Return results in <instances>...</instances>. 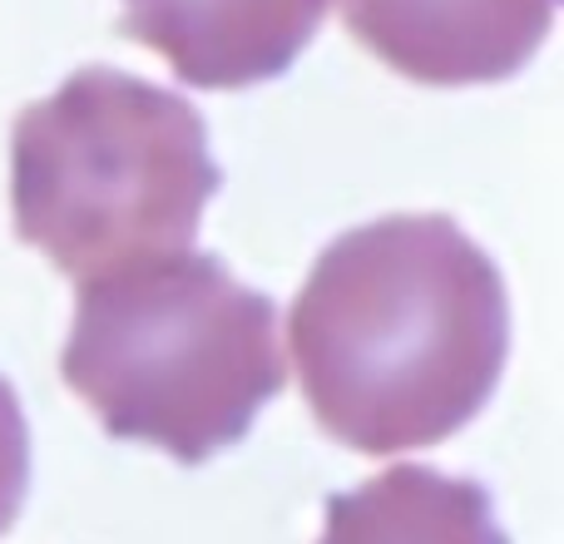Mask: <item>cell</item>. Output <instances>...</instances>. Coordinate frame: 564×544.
Segmentation results:
<instances>
[{
  "label": "cell",
  "instance_id": "1",
  "mask_svg": "<svg viewBox=\"0 0 564 544\" xmlns=\"http://www.w3.org/2000/svg\"><path fill=\"white\" fill-rule=\"evenodd\" d=\"M288 351L332 440L361 456L441 446L500 381L506 282L456 218L387 214L312 263Z\"/></svg>",
  "mask_w": 564,
  "mask_h": 544
},
{
  "label": "cell",
  "instance_id": "2",
  "mask_svg": "<svg viewBox=\"0 0 564 544\" xmlns=\"http://www.w3.org/2000/svg\"><path fill=\"white\" fill-rule=\"evenodd\" d=\"M59 377L109 436L198 466L243 440L288 381L278 307L224 258H139L75 282Z\"/></svg>",
  "mask_w": 564,
  "mask_h": 544
},
{
  "label": "cell",
  "instance_id": "3",
  "mask_svg": "<svg viewBox=\"0 0 564 544\" xmlns=\"http://www.w3.org/2000/svg\"><path fill=\"white\" fill-rule=\"evenodd\" d=\"M218 164L188 99L109 65L75 69L15 119V233L75 282L188 253Z\"/></svg>",
  "mask_w": 564,
  "mask_h": 544
},
{
  "label": "cell",
  "instance_id": "4",
  "mask_svg": "<svg viewBox=\"0 0 564 544\" xmlns=\"http://www.w3.org/2000/svg\"><path fill=\"white\" fill-rule=\"evenodd\" d=\"M351 40L416 85H496L535 59L555 0H337Z\"/></svg>",
  "mask_w": 564,
  "mask_h": 544
},
{
  "label": "cell",
  "instance_id": "5",
  "mask_svg": "<svg viewBox=\"0 0 564 544\" xmlns=\"http://www.w3.org/2000/svg\"><path fill=\"white\" fill-rule=\"evenodd\" d=\"M332 0H124L119 30L194 89L282 75L312 45Z\"/></svg>",
  "mask_w": 564,
  "mask_h": 544
},
{
  "label": "cell",
  "instance_id": "6",
  "mask_svg": "<svg viewBox=\"0 0 564 544\" xmlns=\"http://www.w3.org/2000/svg\"><path fill=\"white\" fill-rule=\"evenodd\" d=\"M317 544H510L476 480L397 466L327 500Z\"/></svg>",
  "mask_w": 564,
  "mask_h": 544
},
{
  "label": "cell",
  "instance_id": "7",
  "mask_svg": "<svg viewBox=\"0 0 564 544\" xmlns=\"http://www.w3.org/2000/svg\"><path fill=\"white\" fill-rule=\"evenodd\" d=\"M30 486V431H25V411H20L10 381L0 377V535L15 525L20 500Z\"/></svg>",
  "mask_w": 564,
  "mask_h": 544
}]
</instances>
